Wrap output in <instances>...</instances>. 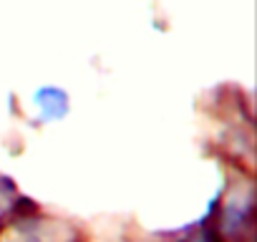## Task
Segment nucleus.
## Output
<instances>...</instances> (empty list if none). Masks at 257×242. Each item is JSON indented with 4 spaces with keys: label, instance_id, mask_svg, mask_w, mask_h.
Returning a JSON list of instances; mask_svg holds the SVG:
<instances>
[{
    "label": "nucleus",
    "instance_id": "nucleus-1",
    "mask_svg": "<svg viewBox=\"0 0 257 242\" xmlns=\"http://www.w3.org/2000/svg\"><path fill=\"white\" fill-rule=\"evenodd\" d=\"M36 101L46 118H61L68 111V96L61 88H41Z\"/></svg>",
    "mask_w": 257,
    "mask_h": 242
}]
</instances>
